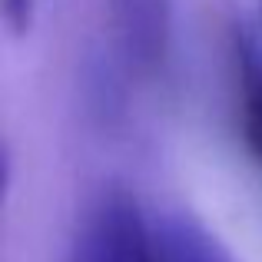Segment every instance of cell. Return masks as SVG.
<instances>
[{
    "instance_id": "1",
    "label": "cell",
    "mask_w": 262,
    "mask_h": 262,
    "mask_svg": "<svg viewBox=\"0 0 262 262\" xmlns=\"http://www.w3.org/2000/svg\"><path fill=\"white\" fill-rule=\"evenodd\" d=\"M67 262H239L186 209L113 183L83 206Z\"/></svg>"
},
{
    "instance_id": "2",
    "label": "cell",
    "mask_w": 262,
    "mask_h": 262,
    "mask_svg": "<svg viewBox=\"0 0 262 262\" xmlns=\"http://www.w3.org/2000/svg\"><path fill=\"white\" fill-rule=\"evenodd\" d=\"M110 73L120 83H153L169 60L173 0H93Z\"/></svg>"
},
{
    "instance_id": "3",
    "label": "cell",
    "mask_w": 262,
    "mask_h": 262,
    "mask_svg": "<svg viewBox=\"0 0 262 262\" xmlns=\"http://www.w3.org/2000/svg\"><path fill=\"white\" fill-rule=\"evenodd\" d=\"M229 80L243 146L262 166V50L243 27H232L229 33Z\"/></svg>"
},
{
    "instance_id": "4",
    "label": "cell",
    "mask_w": 262,
    "mask_h": 262,
    "mask_svg": "<svg viewBox=\"0 0 262 262\" xmlns=\"http://www.w3.org/2000/svg\"><path fill=\"white\" fill-rule=\"evenodd\" d=\"M33 4L37 0H4V17L13 33H24L33 20Z\"/></svg>"
}]
</instances>
